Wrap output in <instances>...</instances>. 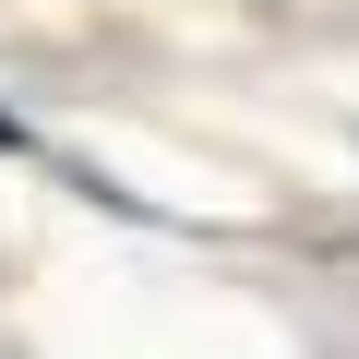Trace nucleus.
<instances>
[{"label":"nucleus","mask_w":359,"mask_h":359,"mask_svg":"<svg viewBox=\"0 0 359 359\" xmlns=\"http://www.w3.org/2000/svg\"><path fill=\"white\" fill-rule=\"evenodd\" d=\"M13 144H25V132H13V120H0V156H13Z\"/></svg>","instance_id":"nucleus-1"}]
</instances>
